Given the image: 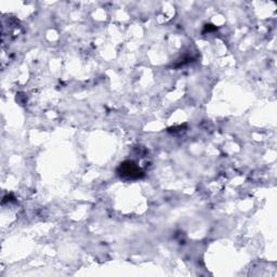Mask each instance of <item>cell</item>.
<instances>
[{"instance_id": "obj_1", "label": "cell", "mask_w": 277, "mask_h": 277, "mask_svg": "<svg viewBox=\"0 0 277 277\" xmlns=\"http://www.w3.org/2000/svg\"><path fill=\"white\" fill-rule=\"evenodd\" d=\"M119 176L125 179H140L143 177V172L132 161H125L120 163L118 168Z\"/></svg>"}]
</instances>
